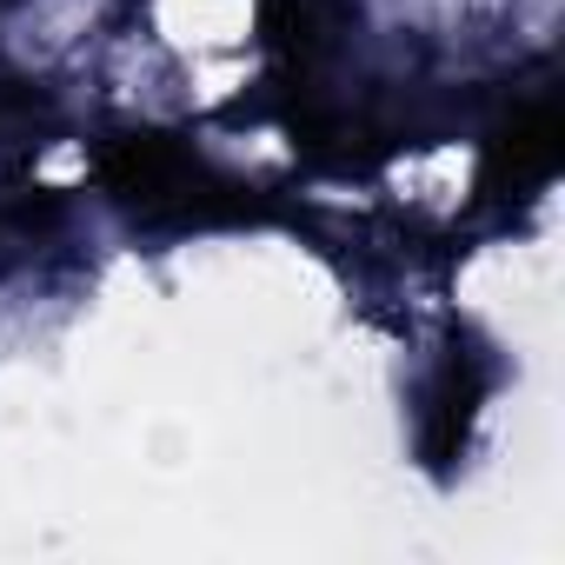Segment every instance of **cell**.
<instances>
[{
	"label": "cell",
	"instance_id": "1",
	"mask_svg": "<svg viewBox=\"0 0 565 565\" xmlns=\"http://www.w3.org/2000/svg\"><path fill=\"white\" fill-rule=\"evenodd\" d=\"M100 180L120 206L140 220H173V226H239L259 220L266 200L246 180H226L213 160H200L173 134H120L100 147Z\"/></svg>",
	"mask_w": 565,
	"mask_h": 565
},
{
	"label": "cell",
	"instance_id": "2",
	"mask_svg": "<svg viewBox=\"0 0 565 565\" xmlns=\"http://www.w3.org/2000/svg\"><path fill=\"white\" fill-rule=\"evenodd\" d=\"M552 173H558V100H552V94H532L525 107H512V114L492 127L479 193H492V200H525V193H539Z\"/></svg>",
	"mask_w": 565,
	"mask_h": 565
},
{
	"label": "cell",
	"instance_id": "3",
	"mask_svg": "<svg viewBox=\"0 0 565 565\" xmlns=\"http://www.w3.org/2000/svg\"><path fill=\"white\" fill-rule=\"evenodd\" d=\"M479 399H486V366H479V353H452L446 373H439V386H433V419H426V452H433V466H446V459L466 446V426H472Z\"/></svg>",
	"mask_w": 565,
	"mask_h": 565
}]
</instances>
